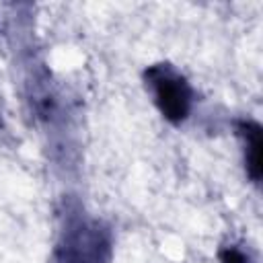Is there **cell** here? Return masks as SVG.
<instances>
[{"instance_id":"obj_2","label":"cell","mask_w":263,"mask_h":263,"mask_svg":"<svg viewBox=\"0 0 263 263\" xmlns=\"http://www.w3.org/2000/svg\"><path fill=\"white\" fill-rule=\"evenodd\" d=\"M154 101L162 115L175 123L183 121L191 107V90L187 82L168 66H152L146 72Z\"/></svg>"},{"instance_id":"obj_4","label":"cell","mask_w":263,"mask_h":263,"mask_svg":"<svg viewBox=\"0 0 263 263\" xmlns=\"http://www.w3.org/2000/svg\"><path fill=\"white\" fill-rule=\"evenodd\" d=\"M220 259H222V263H247L245 255L238 249H230V247L220 253Z\"/></svg>"},{"instance_id":"obj_3","label":"cell","mask_w":263,"mask_h":263,"mask_svg":"<svg viewBox=\"0 0 263 263\" xmlns=\"http://www.w3.org/2000/svg\"><path fill=\"white\" fill-rule=\"evenodd\" d=\"M240 134L247 140V171L251 175L253 181L261 179V171H263V136H261V127L255 121H242L240 123Z\"/></svg>"},{"instance_id":"obj_1","label":"cell","mask_w":263,"mask_h":263,"mask_svg":"<svg viewBox=\"0 0 263 263\" xmlns=\"http://www.w3.org/2000/svg\"><path fill=\"white\" fill-rule=\"evenodd\" d=\"M109 234L99 222L84 216H68L53 263H109Z\"/></svg>"}]
</instances>
